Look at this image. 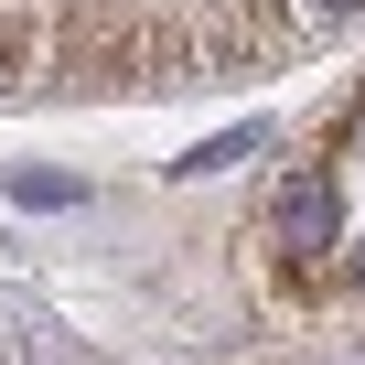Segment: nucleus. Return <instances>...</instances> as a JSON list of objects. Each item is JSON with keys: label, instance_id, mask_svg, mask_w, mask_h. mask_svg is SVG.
Listing matches in <instances>:
<instances>
[{"label": "nucleus", "instance_id": "obj_1", "mask_svg": "<svg viewBox=\"0 0 365 365\" xmlns=\"http://www.w3.org/2000/svg\"><path fill=\"white\" fill-rule=\"evenodd\" d=\"M269 226H279L290 258L333 247V182H322V172H290V182H279V205H269Z\"/></svg>", "mask_w": 365, "mask_h": 365}, {"label": "nucleus", "instance_id": "obj_2", "mask_svg": "<svg viewBox=\"0 0 365 365\" xmlns=\"http://www.w3.org/2000/svg\"><path fill=\"white\" fill-rule=\"evenodd\" d=\"M312 11H322V22H344V11H354V0H312Z\"/></svg>", "mask_w": 365, "mask_h": 365}, {"label": "nucleus", "instance_id": "obj_3", "mask_svg": "<svg viewBox=\"0 0 365 365\" xmlns=\"http://www.w3.org/2000/svg\"><path fill=\"white\" fill-rule=\"evenodd\" d=\"M354 279H365V247H354Z\"/></svg>", "mask_w": 365, "mask_h": 365}]
</instances>
